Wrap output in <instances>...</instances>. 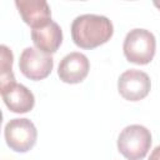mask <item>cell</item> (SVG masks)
<instances>
[{
    "label": "cell",
    "mask_w": 160,
    "mask_h": 160,
    "mask_svg": "<svg viewBox=\"0 0 160 160\" xmlns=\"http://www.w3.org/2000/svg\"><path fill=\"white\" fill-rule=\"evenodd\" d=\"M114 34L112 22L102 15L84 14L76 16L71 24V36L81 49H94L106 41Z\"/></svg>",
    "instance_id": "6da1fadb"
},
{
    "label": "cell",
    "mask_w": 160,
    "mask_h": 160,
    "mask_svg": "<svg viewBox=\"0 0 160 160\" xmlns=\"http://www.w3.org/2000/svg\"><path fill=\"white\" fill-rule=\"evenodd\" d=\"M156 49V40L152 32L146 29H132L130 30L124 40L122 50L128 61L145 65L149 64Z\"/></svg>",
    "instance_id": "7a4b0ae2"
},
{
    "label": "cell",
    "mask_w": 160,
    "mask_h": 160,
    "mask_svg": "<svg viewBox=\"0 0 160 160\" xmlns=\"http://www.w3.org/2000/svg\"><path fill=\"white\" fill-rule=\"evenodd\" d=\"M151 146V134L142 125H129L118 138V149L128 160H141Z\"/></svg>",
    "instance_id": "3957f363"
},
{
    "label": "cell",
    "mask_w": 160,
    "mask_h": 160,
    "mask_svg": "<svg viewBox=\"0 0 160 160\" xmlns=\"http://www.w3.org/2000/svg\"><path fill=\"white\" fill-rule=\"evenodd\" d=\"M8 146L16 152L29 151L36 142L38 130L29 119H11L4 130Z\"/></svg>",
    "instance_id": "277c9868"
},
{
    "label": "cell",
    "mask_w": 160,
    "mask_h": 160,
    "mask_svg": "<svg viewBox=\"0 0 160 160\" xmlns=\"http://www.w3.org/2000/svg\"><path fill=\"white\" fill-rule=\"evenodd\" d=\"M54 66V59L38 48H26L22 50L19 60V69L24 76L30 80H42L49 76Z\"/></svg>",
    "instance_id": "5b68a950"
},
{
    "label": "cell",
    "mask_w": 160,
    "mask_h": 160,
    "mask_svg": "<svg viewBox=\"0 0 160 160\" xmlns=\"http://www.w3.org/2000/svg\"><path fill=\"white\" fill-rule=\"evenodd\" d=\"M151 89V81L146 72L136 69L124 71L118 80V90L120 95L129 101H139L144 99Z\"/></svg>",
    "instance_id": "8992f818"
},
{
    "label": "cell",
    "mask_w": 160,
    "mask_h": 160,
    "mask_svg": "<svg viewBox=\"0 0 160 160\" xmlns=\"http://www.w3.org/2000/svg\"><path fill=\"white\" fill-rule=\"evenodd\" d=\"M90 62L86 55L74 51L65 55L58 68V75L60 80L66 84H79L89 74Z\"/></svg>",
    "instance_id": "52a82bcc"
},
{
    "label": "cell",
    "mask_w": 160,
    "mask_h": 160,
    "mask_svg": "<svg viewBox=\"0 0 160 160\" xmlns=\"http://www.w3.org/2000/svg\"><path fill=\"white\" fill-rule=\"evenodd\" d=\"M15 5L25 24L31 29L42 28L52 21L50 6L45 0H16Z\"/></svg>",
    "instance_id": "ba28073f"
},
{
    "label": "cell",
    "mask_w": 160,
    "mask_h": 160,
    "mask_svg": "<svg viewBox=\"0 0 160 160\" xmlns=\"http://www.w3.org/2000/svg\"><path fill=\"white\" fill-rule=\"evenodd\" d=\"M1 90V96L5 105L10 109V111L16 114H24L30 111L35 105L34 94L22 84H18L16 81L9 84Z\"/></svg>",
    "instance_id": "9c48e42d"
},
{
    "label": "cell",
    "mask_w": 160,
    "mask_h": 160,
    "mask_svg": "<svg viewBox=\"0 0 160 160\" xmlns=\"http://www.w3.org/2000/svg\"><path fill=\"white\" fill-rule=\"evenodd\" d=\"M31 39L39 50L51 55L58 51L62 42V31L55 21H51L42 28L32 29Z\"/></svg>",
    "instance_id": "30bf717a"
},
{
    "label": "cell",
    "mask_w": 160,
    "mask_h": 160,
    "mask_svg": "<svg viewBox=\"0 0 160 160\" xmlns=\"http://www.w3.org/2000/svg\"><path fill=\"white\" fill-rule=\"evenodd\" d=\"M0 54H1V60H0V89H1L9 84L15 82V76L12 72V60H14L12 51L6 45H1Z\"/></svg>",
    "instance_id": "8fae6325"
},
{
    "label": "cell",
    "mask_w": 160,
    "mask_h": 160,
    "mask_svg": "<svg viewBox=\"0 0 160 160\" xmlns=\"http://www.w3.org/2000/svg\"><path fill=\"white\" fill-rule=\"evenodd\" d=\"M149 160H160V145H159V146H156V148L151 151Z\"/></svg>",
    "instance_id": "7c38bea8"
},
{
    "label": "cell",
    "mask_w": 160,
    "mask_h": 160,
    "mask_svg": "<svg viewBox=\"0 0 160 160\" xmlns=\"http://www.w3.org/2000/svg\"><path fill=\"white\" fill-rule=\"evenodd\" d=\"M155 5H156L158 8H160V2H155Z\"/></svg>",
    "instance_id": "4fadbf2b"
}]
</instances>
